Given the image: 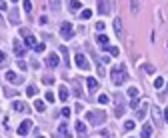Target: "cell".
<instances>
[{
	"label": "cell",
	"mask_w": 168,
	"mask_h": 138,
	"mask_svg": "<svg viewBox=\"0 0 168 138\" xmlns=\"http://www.w3.org/2000/svg\"><path fill=\"white\" fill-rule=\"evenodd\" d=\"M126 78H128V72H126V66H122V64H116V66L110 70V80H112L116 86L124 84Z\"/></svg>",
	"instance_id": "cell-1"
},
{
	"label": "cell",
	"mask_w": 168,
	"mask_h": 138,
	"mask_svg": "<svg viewBox=\"0 0 168 138\" xmlns=\"http://www.w3.org/2000/svg\"><path fill=\"white\" fill-rule=\"evenodd\" d=\"M86 120L92 124V126H100V124H104V120H106V112L104 110H90V112H86Z\"/></svg>",
	"instance_id": "cell-2"
},
{
	"label": "cell",
	"mask_w": 168,
	"mask_h": 138,
	"mask_svg": "<svg viewBox=\"0 0 168 138\" xmlns=\"http://www.w3.org/2000/svg\"><path fill=\"white\" fill-rule=\"evenodd\" d=\"M96 6H98V12L102 16L110 14V10H112V2L110 0H96Z\"/></svg>",
	"instance_id": "cell-3"
},
{
	"label": "cell",
	"mask_w": 168,
	"mask_h": 138,
	"mask_svg": "<svg viewBox=\"0 0 168 138\" xmlns=\"http://www.w3.org/2000/svg\"><path fill=\"white\" fill-rule=\"evenodd\" d=\"M60 34H62V38L70 40V38L74 36V30H72V24H70V22H62V24H60Z\"/></svg>",
	"instance_id": "cell-4"
},
{
	"label": "cell",
	"mask_w": 168,
	"mask_h": 138,
	"mask_svg": "<svg viewBox=\"0 0 168 138\" xmlns=\"http://www.w3.org/2000/svg\"><path fill=\"white\" fill-rule=\"evenodd\" d=\"M74 62H76V66H78V68H82V70H88V68H90V64H88V60H86V56H84L82 52H76Z\"/></svg>",
	"instance_id": "cell-5"
},
{
	"label": "cell",
	"mask_w": 168,
	"mask_h": 138,
	"mask_svg": "<svg viewBox=\"0 0 168 138\" xmlns=\"http://www.w3.org/2000/svg\"><path fill=\"white\" fill-rule=\"evenodd\" d=\"M48 68H56L58 64H60V56L58 54H54V52H50L48 56H46V62H44Z\"/></svg>",
	"instance_id": "cell-6"
},
{
	"label": "cell",
	"mask_w": 168,
	"mask_h": 138,
	"mask_svg": "<svg viewBox=\"0 0 168 138\" xmlns=\"http://www.w3.org/2000/svg\"><path fill=\"white\" fill-rule=\"evenodd\" d=\"M30 128H32V122H30V120H24V122L18 126L16 132H18V136H26V134L30 132Z\"/></svg>",
	"instance_id": "cell-7"
},
{
	"label": "cell",
	"mask_w": 168,
	"mask_h": 138,
	"mask_svg": "<svg viewBox=\"0 0 168 138\" xmlns=\"http://www.w3.org/2000/svg\"><path fill=\"white\" fill-rule=\"evenodd\" d=\"M86 84H88V92L90 94H94V92L100 88V84H98V80L94 78V76H90V78H86Z\"/></svg>",
	"instance_id": "cell-8"
},
{
	"label": "cell",
	"mask_w": 168,
	"mask_h": 138,
	"mask_svg": "<svg viewBox=\"0 0 168 138\" xmlns=\"http://www.w3.org/2000/svg\"><path fill=\"white\" fill-rule=\"evenodd\" d=\"M74 128H76V134H78V138H86V124H84L82 120H76Z\"/></svg>",
	"instance_id": "cell-9"
},
{
	"label": "cell",
	"mask_w": 168,
	"mask_h": 138,
	"mask_svg": "<svg viewBox=\"0 0 168 138\" xmlns=\"http://www.w3.org/2000/svg\"><path fill=\"white\" fill-rule=\"evenodd\" d=\"M146 110H148V104H146V102H142V106H138V108H136V120H142V118L146 116Z\"/></svg>",
	"instance_id": "cell-10"
},
{
	"label": "cell",
	"mask_w": 168,
	"mask_h": 138,
	"mask_svg": "<svg viewBox=\"0 0 168 138\" xmlns=\"http://www.w3.org/2000/svg\"><path fill=\"white\" fill-rule=\"evenodd\" d=\"M72 90H74V94L80 98L82 96V82H80V78H76V80H72Z\"/></svg>",
	"instance_id": "cell-11"
},
{
	"label": "cell",
	"mask_w": 168,
	"mask_h": 138,
	"mask_svg": "<svg viewBox=\"0 0 168 138\" xmlns=\"http://www.w3.org/2000/svg\"><path fill=\"white\" fill-rule=\"evenodd\" d=\"M14 52H16V56H20V58H22V56H24V54H26V50H24V46H22V42H20V40H14Z\"/></svg>",
	"instance_id": "cell-12"
},
{
	"label": "cell",
	"mask_w": 168,
	"mask_h": 138,
	"mask_svg": "<svg viewBox=\"0 0 168 138\" xmlns=\"http://www.w3.org/2000/svg\"><path fill=\"white\" fill-rule=\"evenodd\" d=\"M80 8H82L80 0H68V10H70V12H78Z\"/></svg>",
	"instance_id": "cell-13"
},
{
	"label": "cell",
	"mask_w": 168,
	"mask_h": 138,
	"mask_svg": "<svg viewBox=\"0 0 168 138\" xmlns=\"http://www.w3.org/2000/svg\"><path fill=\"white\" fill-rule=\"evenodd\" d=\"M10 22H12V24H20V12H18L16 8L10 10Z\"/></svg>",
	"instance_id": "cell-14"
},
{
	"label": "cell",
	"mask_w": 168,
	"mask_h": 138,
	"mask_svg": "<svg viewBox=\"0 0 168 138\" xmlns=\"http://www.w3.org/2000/svg\"><path fill=\"white\" fill-rule=\"evenodd\" d=\"M6 80H8V82H12V84H20V82H22V80H20L12 70H8V72H6Z\"/></svg>",
	"instance_id": "cell-15"
},
{
	"label": "cell",
	"mask_w": 168,
	"mask_h": 138,
	"mask_svg": "<svg viewBox=\"0 0 168 138\" xmlns=\"http://www.w3.org/2000/svg\"><path fill=\"white\" fill-rule=\"evenodd\" d=\"M26 108H28V106H26L24 102H20V100H14V102H12V110H16V112H24Z\"/></svg>",
	"instance_id": "cell-16"
},
{
	"label": "cell",
	"mask_w": 168,
	"mask_h": 138,
	"mask_svg": "<svg viewBox=\"0 0 168 138\" xmlns=\"http://www.w3.org/2000/svg\"><path fill=\"white\" fill-rule=\"evenodd\" d=\"M114 32H116V36H122V20L120 18H114Z\"/></svg>",
	"instance_id": "cell-17"
},
{
	"label": "cell",
	"mask_w": 168,
	"mask_h": 138,
	"mask_svg": "<svg viewBox=\"0 0 168 138\" xmlns=\"http://www.w3.org/2000/svg\"><path fill=\"white\" fill-rule=\"evenodd\" d=\"M60 52H62V64H64V66H70V58H68V48H66V46H62V48H60Z\"/></svg>",
	"instance_id": "cell-18"
},
{
	"label": "cell",
	"mask_w": 168,
	"mask_h": 138,
	"mask_svg": "<svg viewBox=\"0 0 168 138\" xmlns=\"http://www.w3.org/2000/svg\"><path fill=\"white\" fill-rule=\"evenodd\" d=\"M142 138H150L152 136V124H144L142 126V134H140Z\"/></svg>",
	"instance_id": "cell-19"
},
{
	"label": "cell",
	"mask_w": 168,
	"mask_h": 138,
	"mask_svg": "<svg viewBox=\"0 0 168 138\" xmlns=\"http://www.w3.org/2000/svg\"><path fill=\"white\" fill-rule=\"evenodd\" d=\"M58 98H60L62 102H64V100H68V88H66V86H62V84H60V88H58Z\"/></svg>",
	"instance_id": "cell-20"
},
{
	"label": "cell",
	"mask_w": 168,
	"mask_h": 138,
	"mask_svg": "<svg viewBox=\"0 0 168 138\" xmlns=\"http://www.w3.org/2000/svg\"><path fill=\"white\" fill-rule=\"evenodd\" d=\"M58 134H62L64 138H70V132H68V126H66L64 122H62V124L58 126Z\"/></svg>",
	"instance_id": "cell-21"
},
{
	"label": "cell",
	"mask_w": 168,
	"mask_h": 138,
	"mask_svg": "<svg viewBox=\"0 0 168 138\" xmlns=\"http://www.w3.org/2000/svg\"><path fill=\"white\" fill-rule=\"evenodd\" d=\"M24 42H26V46H30V48H36V38H34L32 34L24 36Z\"/></svg>",
	"instance_id": "cell-22"
},
{
	"label": "cell",
	"mask_w": 168,
	"mask_h": 138,
	"mask_svg": "<svg viewBox=\"0 0 168 138\" xmlns=\"http://www.w3.org/2000/svg\"><path fill=\"white\" fill-rule=\"evenodd\" d=\"M114 116H116V118L124 116V104H118V106H114Z\"/></svg>",
	"instance_id": "cell-23"
},
{
	"label": "cell",
	"mask_w": 168,
	"mask_h": 138,
	"mask_svg": "<svg viewBox=\"0 0 168 138\" xmlns=\"http://www.w3.org/2000/svg\"><path fill=\"white\" fill-rule=\"evenodd\" d=\"M128 96H130L132 100H136V98H138V88H136V86H130V88H128Z\"/></svg>",
	"instance_id": "cell-24"
},
{
	"label": "cell",
	"mask_w": 168,
	"mask_h": 138,
	"mask_svg": "<svg viewBox=\"0 0 168 138\" xmlns=\"http://www.w3.org/2000/svg\"><path fill=\"white\" fill-rule=\"evenodd\" d=\"M96 42L102 44V46H108V36H106V34H100V36L96 38Z\"/></svg>",
	"instance_id": "cell-25"
},
{
	"label": "cell",
	"mask_w": 168,
	"mask_h": 138,
	"mask_svg": "<svg viewBox=\"0 0 168 138\" xmlns=\"http://www.w3.org/2000/svg\"><path fill=\"white\" fill-rule=\"evenodd\" d=\"M34 108H36L38 112H44V108H46V104H44L42 100H34Z\"/></svg>",
	"instance_id": "cell-26"
},
{
	"label": "cell",
	"mask_w": 168,
	"mask_h": 138,
	"mask_svg": "<svg viewBox=\"0 0 168 138\" xmlns=\"http://www.w3.org/2000/svg\"><path fill=\"white\" fill-rule=\"evenodd\" d=\"M48 6H50L52 10H58V8H60V0H48Z\"/></svg>",
	"instance_id": "cell-27"
},
{
	"label": "cell",
	"mask_w": 168,
	"mask_h": 138,
	"mask_svg": "<svg viewBox=\"0 0 168 138\" xmlns=\"http://www.w3.org/2000/svg\"><path fill=\"white\" fill-rule=\"evenodd\" d=\"M106 50H108L112 56H118V54H120V50H118L116 46H110V44H108V46H106Z\"/></svg>",
	"instance_id": "cell-28"
},
{
	"label": "cell",
	"mask_w": 168,
	"mask_h": 138,
	"mask_svg": "<svg viewBox=\"0 0 168 138\" xmlns=\"http://www.w3.org/2000/svg\"><path fill=\"white\" fill-rule=\"evenodd\" d=\"M90 16H92V10H88V8H86V10H82V12H80V18H82V20H88Z\"/></svg>",
	"instance_id": "cell-29"
},
{
	"label": "cell",
	"mask_w": 168,
	"mask_h": 138,
	"mask_svg": "<svg viewBox=\"0 0 168 138\" xmlns=\"http://www.w3.org/2000/svg\"><path fill=\"white\" fill-rule=\"evenodd\" d=\"M162 86H164V78H160V76H158V78L154 80V88L158 90V88H162Z\"/></svg>",
	"instance_id": "cell-30"
},
{
	"label": "cell",
	"mask_w": 168,
	"mask_h": 138,
	"mask_svg": "<svg viewBox=\"0 0 168 138\" xmlns=\"http://www.w3.org/2000/svg\"><path fill=\"white\" fill-rule=\"evenodd\" d=\"M98 102H100V104H108V102H110V98H108L106 94H100V96H98Z\"/></svg>",
	"instance_id": "cell-31"
},
{
	"label": "cell",
	"mask_w": 168,
	"mask_h": 138,
	"mask_svg": "<svg viewBox=\"0 0 168 138\" xmlns=\"http://www.w3.org/2000/svg\"><path fill=\"white\" fill-rule=\"evenodd\" d=\"M42 82L50 86V84H54V78H52V76H46V74H44V78H42Z\"/></svg>",
	"instance_id": "cell-32"
},
{
	"label": "cell",
	"mask_w": 168,
	"mask_h": 138,
	"mask_svg": "<svg viewBox=\"0 0 168 138\" xmlns=\"http://www.w3.org/2000/svg\"><path fill=\"white\" fill-rule=\"evenodd\" d=\"M22 4H24V10H26V12L32 10V2H30V0H22Z\"/></svg>",
	"instance_id": "cell-33"
},
{
	"label": "cell",
	"mask_w": 168,
	"mask_h": 138,
	"mask_svg": "<svg viewBox=\"0 0 168 138\" xmlns=\"http://www.w3.org/2000/svg\"><path fill=\"white\" fill-rule=\"evenodd\" d=\"M26 94H28V96H32V94H36V86H34V84H30V86L26 88Z\"/></svg>",
	"instance_id": "cell-34"
},
{
	"label": "cell",
	"mask_w": 168,
	"mask_h": 138,
	"mask_svg": "<svg viewBox=\"0 0 168 138\" xmlns=\"http://www.w3.org/2000/svg\"><path fill=\"white\" fill-rule=\"evenodd\" d=\"M124 128H126V130H132V128H134V120H126Z\"/></svg>",
	"instance_id": "cell-35"
},
{
	"label": "cell",
	"mask_w": 168,
	"mask_h": 138,
	"mask_svg": "<svg viewBox=\"0 0 168 138\" xmlns=\"http://www.w3.org/2000/svg\"><path fill=\"white\" fill-rule=\"evenodd\" d=\"M16 64H18V68H20V70H26V68H28V64H26L24 60H18Z\"/></svg>",
	"instance_id": "cell-36"
},
{
	"label": "cell",
	"mask_w": 168,
	"mask_h": 138,
	"mask_svg": "<svg viewBox=\"0 0 168 138\" xmlns=\"http://www.w3.org/2000/svg\"><path fill=\"white\" fill-rule=\"evenodd\" d=\"M144 70H146L148 74H152V72H154V66H152V64H144Z\"/></svg>",
	"instance_id": "cell-37"
},
{
	"label": "cell",
	"mask_w": 168,
	"mask_h": 138,
	"mask_svg": "<svg viewBox=\"0 0 168 138\" xmlns=\"http://www.w3.org/2000/svg\"><path fill=\"white\" fill-rule=\"evenodd\" d=\"M54 98H56V96H54L52 92H46V100H48V102H54Z\"/></svg>",
	"instance_id": "cell-38"
},
{
	"label": "cell",
	"mask_w": 168,
	"mask_h": 138,
	"mask_svg": "<svg viewBox=\"0 0 168 138\" xmlns=\"http://www.w3.org/2000/svg\"><path fill=\"white\" fill-rule=\"evenodd\" d=\"M70 112H72L70 108H62V116H64V118H68V116H70Z\"/></svg>",
	"instance_id": "cell-39"
},
{
	"label": "cell",
	"mask_w": 168,
	"mask_h": 138,
	"mask_svg": "<svg viewBox=\"0 0 168 138\" xmlns=\"http://www.w3.org/2000/svg\"><path fill=\"white\" fill-rule=\"evenodd\" d=\"M34 50H36V52H44V50H46V44H36Z\"/></svg>",
	"instance_id": "cell-40"
},
{
	"label": "cell",
	"mask_w": 168,
	"mask_h": 138,
	"mask_svg": "<svg viewBox=\"0 0 168 138\" xmlns=\"http://www.w3.org/2000/svg\"><path fill=\"white\" fill-rule=\"evenodd\" d=\"M4 94H6V96H18L16 92H12L10 88H4Z\"/></svg>",
	"instance_id": "cell-41"
},
{
	"label": "cell",
	"mask_w": 168,
	"mask_h": 138,
	"mask_svg": "<svg viewBox=\"0 0 168 138\" xmlns=\"http://www.w3.org/2000/svg\"><path fill=\"white\" fill-rule=\"evenodd\" d=\"M132 12H138V0H132Z\"/></svg>",
	"instance_id": "cell-42"
},
{
	"label": "cell",
	"mask_w": 168,
	"mask_h": 138,
	"mask_svg": "<svg viewBox=\"0 0 168 138\" xmlns=\"http://www.w3.org/2000/svg\"><path fill=\"white\" fill-rule=\"evenodd\" d=\"M4 60H6V54H4V52H0V68L4 66Z\"/></svg>",
	"instance_id": "cell-43"
},
{
	"label": "cell",
	"mask_w": 168,
	"mask_h": 138,
	"mask_svg": "<svg viewBox=\"0 0 168 138\" xmlns=\"http://www.w3.org/2000/svg\"><path fill=\"white\" fill-rule=\"evenodd\" d=\"M96 30H104V22H96Z\"/></svg>",
	"instance_id": "cell-44"
},
{
	"label": "cell",
	"mask_w": 168,
	"mask_h": 138,
	"mask_svg": "<svg viewBox=\"0 0 168 138\" xmlns=\"http://www.w3.org/2000/svg\"><path fill=\"white\" fill-rule=\"evenodd\" d=\"M0 10H6V2L4 0H0Z\"/></svg>",
	"instance_id": "cell-45"
},
{
	"label": "cell",
	"mask_w": 168,
	"mask_h": 138,
	"mask_svg": "<svg viewBox=\"0 0 168 138\" xmlns=\"http://www.w3.org/2000/svg\"><path fill=\"white\" fill-rule=\"evenodd\" d=\"M164 120H166V122H168V108H166V110H164Z\"/></svg>",
	"instance_id": "cell-46"
},
{
	"label": "cell",
	"mask_w": 168,
	"mask_h": 138,
	"mask_svg": "<svg viewBox=\"0 0 168 138\" xmlns=\"http://www.w3.org/2000/svg\"><path fill=\"white\" fill-rule=\"evenodd\" d=\"M36 138H44V136H36Z\"/></svg>",
	"instance_id": "cell-47"
},
{
	"label": "cell",
	"mask_w": 168,
	"mask_h": 138,
	"mask_svg": "<svg viewBox=\"0 0 168 138\" xmlns=\"http://www.w3.org/2000/svg\"><path fill=\"white\" fill-rule=\"evenodd\" d=\"M12 2H18V0H12Z\"/></svg>",
	"instance_id": "cell-48"
}]
</instances>
